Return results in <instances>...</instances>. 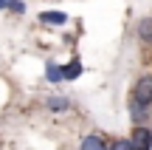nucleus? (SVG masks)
<instances>
[{
  "mask_svg": "<svg viewBox=\"0 0 152 150\" xmlns=\"http://www.w3.org/2000/svg\"><path fill=\"white\" fill-rule=\"evenodd\" d=\"M130 99H135L144 108H152V74H144V77L135 79V85L130 91Z\"/></svg>",
  "mask_w": 152,
  "mask_h": 150,
  "instance_id": "f257e3e1",
  "label": "nucleus"
},
{
  "mask_svg": "<svg viewBox=\"0 0 152 150\" xmlns=\"http://www.w3.org/2000/svg\"><path fill=\"white\" fill-rule=\"evenodd\" d=\"M62 74H65V82L79 79L82 77V60H79V57H73L71 62H65V65H62Z\"/></svg>",
  "mask_w": 152,
  "mask_h": 150,
  "instance_id": "423d86ee",
  "label": "nucleus"
},
{
  "mask_svg": "<svg viewBox=\"0 0 152 150\" xmlns=\"http://www.w3.org/2000/svg\"><path fill=\"white\" fill-rule=\"evenodd\" d=\"M107 150H135V147H132L130 136H118V139H110Z\"/></svg>",
  "mask_w": 152,
  "mask_h": 150,
  "instance_id": "9d476101",
  "label": "nucleus"
},
{
  "mask_svg": "<svg viewBox=\"0 0 152 150\" xmlns=\"http://www.w3.org/2000/svg\"><path fill=\"white\" fill-rule=\"evenodd\" d=\"M107 136L104 133H87V136H82V142H79V150H107Z\"/></svg>",
  "mask_w": 152,
  "mask_h": 150,
  "instance_id": "20e7f679",
  "label": "nucleus"
},
{
  "mask_svg": "<svg viewBox=\"0 0 152 150\" xmlns=\"http://www.w3.org/2000/svg\"><path fill=\"white\" fill-rule=\"evenodd\" d=\"M3 9H6V3H3V0H0V11H3Z\"/></svg>",
  "mask_w": 152,
  "mask_h": 150,
  "instance_id": "f8f14e48",
  "label": "nucleus"
},
{
  "mask_svg": "<svg viewBox=\"0 0 152 150\" xmlns=\"http://www.w3.org/2000/svg\"><path fill=\"white\" fill-rule=\"evenodd\" d=\"M39 23H45V26H65L68 14L65 11H39Z\"/></svg>",
  "mask_w": 152,
  "mask_h": 150,
  "instance_id": "0eeeda50",
  "label": "nucleus"
},
{
  "mask_svg": "<svg viewBox=\"0 0 152 150\" xmlns=\"http://www.w3.org/2000/svg\"><path fill=\"white\" fill-rule=\"evenodd\" d=\"M45 108H48V111H54V113H65V111H71V99H68V96H62V94H54V96H48V99H45Z\"/></svg>",
  "mask_w": 152,
  "mask_h": 150,
  "instance_id": "39448f33",
  "label": "nucleus"
},
{
  "mask_svg": "<svg viewBox=\"0 0 152 150\" xmlns=\"http://www.w3.org/2000/svg\"><path fill=\"white\" fill-rule=\"evenodd\" d=\"M130 142L135 150H152V128L149 125H141V128H132Z\"/></svg>",
  "mask_w": 152,
  "mask_h": 150,
  "instance_id": "f03ea898",
  "label": "nucleus"
},
{
  "mask_svg": "<svg viewBox=\"0 0 152 150\" xmlns=\"http://www.w3.org/2000/svg\"><path fill=\"white\" fill-rule=\"evenodd\" d=\"M45 79H48L51 85L65 82V74H62V65H59V62H45Z\"/></svg>",
  "mask_w": 152,
  "mask_h": 150,
  "instance_id": "6e6552de",
  "label": "nucleus"
},
{
  "mask_svg": "<svg viewBox=\"0 0 152 150\" xmlns=\"http://www.w3.org/2000/svg\"><path fill=\"white\" fill-rule=\"evenodd\" d=\"M138 40H141L144 45H152V17H144V20L138 23Z\"/></svg>",
  "mask_w": 152,
  "mask_h": 150,
  "instance_id": "1a4fd4ad",
  "label": "nucleus"
},
{
  "mask_svg": "<svg viewBox=\"0 0 152 150\" xmlns=\"http://www.w3.org/2000/svg\"><path fill=\"white\" fill-rule=\"evenodd\" d=\"M6 11H14V14H26V3L23 0H3Z\"/></svg>",
  "mask_w": 152,
  "mask_h": 150,
  "instance_id": "9b49d317",
  "label": "nucleus"
},
{
  "mask_svg": "<svg viewBox=\"0 0 152 150\" xmlns=\"http://www.w3.org/2000/svg\"><path fill=\"white\" fill-rule=\"evenodd\" d=\"M127 111H130V119H132V125H135V128H141V125H147V119H149V111H152V108H144V105H138L135 99H127Z\"/></svg>",
  "mask_w": 152,
  "mask_h": 150,
  "instance_id": "7ed1b4c3",
  "label": "nucleus"
}]
</instances>
